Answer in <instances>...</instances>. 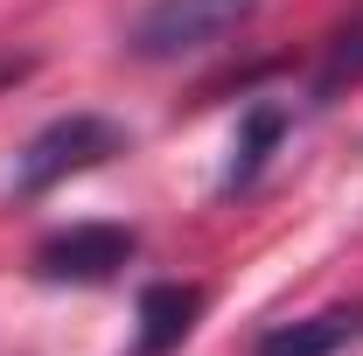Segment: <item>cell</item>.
I'll list each match as a JSON object with an SVG mask.
<instances>
[{
    "instance_id": "1",
    "label": "cell",
    "mask_w": 363,
    "mask_h": 356,
    "mask_svg": "<svg viewBox=\"0 0 363 356\" xmlns=\"http://www.w3.org/2000/svg\"><path fill=\"white\" fill-rule=\"evenodd\" d=\"M112 154H126V126H112L105 112H63V119H49L43 133L21 147V161H14V196H49L56 182L84 175V168H105Z\"/></svg>"
},
{
    "instance_id": "2",
    "label": "cell",
    "mask_w": 363,
    "mask_h": 356,
    "mask_svg": "<svg viewBox=\"0 0 363 356\" xmlns=\"http://www.w3.org/2000/svg\"><path fill=\"white\" fill-rule=\"evenodd\" d=\"M252 7L259 0H154V7L133 14L126 49H133L140 63H175V56H196V49L224 43Z\"/></svg>"
},
{
    "instance_id": "3",
    "label": "cell",
    "mask_w": 363,
    "mask_h": 356,
    "mask_svg": "<svg viewBox=\"0 0 363 356\" xmlns=\"http://www.w3.org/2000/svg\"><path fill=\"white\" fill-rule=\"evenodd\" d=\"M133 252H140V238L126 223H70V230L35 245V272L56 279V287H105Z\"/></svg>"
},
{
    "instance_id": "4",
    "label": "cell",
    "mask_w": 363,
    "mask_h": 356,
    "mask_svg": "<svg viewBox=\"0 0 363 356\" xmlns=\"http://www.w3.org/2000/svg\"><path fill=\"white\" fill-rule=\"evenodd\" d=\"M357 335H363V308H321V314L266 328L252 343V356H342Z\"/></svg>"
},
{
    "instance_id": "5",
    "label": "cell",
    "mask_w": 363,
    "mask_h": 356,
    "mask_svg": "<svg viewBox=\"0 0 363 356\" xmlns=\"http://www.w3.org/2000/svg\"><path fill=\"white\" fill-rule=\"evenodd\" d=\"M196 314H203V294H196V287H175V279L147 287V294H140V343H133V356H175L182 343H189V328H196Z\"/></svg>"
},
{
    "instance_id": "6",
    "label": "cell",
    "mask_w": 363,
    "mask_h": 356,
    "mask_svg": "<svg viewBox=\"0 0 363 356\" xmlns=\"http://www.w3.org/2000/svg\"><path fill=\"white\" fill-rule=\"evenodd\" d=\"M286 140V105H272V98H259L245 119H238V133H230V168H224V196H238V189H252V182L266 175L272 147Z\"/></svg>"
},
{
    "instance_id": "7",
    "label": "cell",
    "mask_w": 363,
    "mask_h": 356,
    "mask_svg": "<svg viewBox=\"0 0 363 356\" xmlns=\"http://www.w3.org/2000/svg\"><path fill=\"white\" fill-rule=\"evenodd\" d=\"M363 84V7L321 43V63H315V105H328V98H342V91H357Z\"/></svg>"
}]
</instances>
